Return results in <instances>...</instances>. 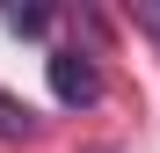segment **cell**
Here are the masks:
<instances>
[{"label": "cell", "instance_id": "obj_1", "mask_svg": "<svg viewBox=\"0 0 160 153\" xmlns=\"http://www.w3.org/2000/svg\"><path fill=\"white\" fill-rule=\"evenodd\" d=\"M51 88H58V102H95V66L80 51H51Z\"/></svg>", "mask_w": 160, "mask_h": 153}, {"label": "cell", "instance_id": "obj_2", "mask_svg": "<svg viewBox=\"0 0 160 153\" xmlns=\"http://www.w3.org/2000/svg\"><path fill=\"white\" fill-rule=\"evenodd\" d=\"M22 131H29V110L15 95H0V139H22Z\"/></svg>", "mask_w": 160, "mask_h": 153}]
</instances>
